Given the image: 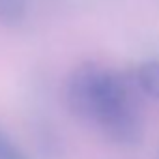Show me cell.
Returning <instances> with one entry per match:
<instances>
[{
	"label": "cell",
	"mask_w": 159,
	"mask_h": 159,
	"mask_svg": "<svg viewBox=\"0 0 159 159\" xmlns=\"http://www.w3.org/2000/svg\"><path fill=\"white\" fill-rule=\"evenodd\" d=\"M0 159H26L23 150L0 129Z\"/></svg>",
	"instance_id": "obj_4"
},
{
	"label": "cell",
	"mask_w": 159,
	"mask_h": 159,
	"mask_svg": "<svg viewBox=\"0 0 159 159\" xmlns=\"http://www.w3.org/2000/svg\"><path fill=\"white\" fill-rule=\"evenodd\" d=\"M133 81L144 96L159 101V60H146L139 64Z\"/></svg>",
	"instance_id": "obj_2"
},
{
	"label": "cell",
	"mask_w": 159,
	"mask_h": 159,
	"mask_svg": "<svg viewBox=\"0 0 159 159\" xmlns=\"http://www.w3.org/2000/svg\"><path fill=\"white\" fill-rule=\"evenodd\" d=\"M66 101L77 118L96 125L112 144L133 148L142 140V118L124 75L81 64L67 79Z\"/></svg>",
	"instance_id": "obj_1"
},
{
	"label": "cell",
	"mask_w": 159,
	"mask_h": 159,
	"mask_svg": "<svg viewBox=\"0 0 159 159\" xmlns=\"http://www.w3.org/2000/svg\"><path fill=\"white\" fill-rule=\"evenodd\" d=\"M28 0H0V25L15 28L28 17Z\"/></svg>",
	"instance_id": "obj_3"
}]
</instances>
